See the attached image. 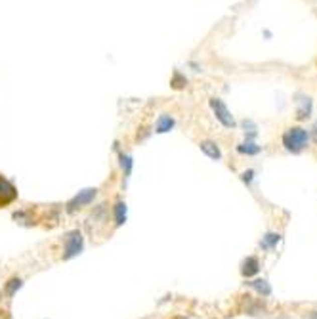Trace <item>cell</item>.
I'll return each instance as SVG.
<instances>
[{
    "instance_id": "cell-1",
    "label": "cell",
    "mask_w": 317,
    "mask_h": 319,
    "mask_svg": "<svg viewBox=\"0 0 317 319\" xmlns=\"http://www.w3.org/2000/svg\"><path fill=\"white\" fill-rule=\"evenodd\" d=\"M307 144V132L304 128H300V126H294V128H290L285 132L283 136V145L287 147L288 151H292V153H298V151H302Z\"/></svg>"
},
{
    "instance_id": "cell-2",
    "label": "cell",
    "mask_w": 317,
    "mask_h": 319,
    "mask_svg": "<svg viewBox=\"0 0 317 319\" xmlns=\"http://www.w3.org/2000/svg\"><path fill=\"white\" fill-rule=\"evenodd\" d=\"M210 107H212V111H214V115H216V119H218L226 128H233V126H235V119H233L231 111L228 109V105H226L222 99L210 97Z\"/></svg>"
},
{
    "instance_id": "cell-3",
    "label": "cell",
    "mask_w": 317,
    "mask_h": 319,
    "mask_svg": "<svg viewBox=\"0 0 317 319\" xmlns=\"http://www.w3.org/2000/svg\"><path fill=\"white\" fill-rule=\"evenodd\" d=\"M82 233L78 232V230H73V232H69L65 235V254H63V258L65 260H71L73 256H77L78 252L82 251Z\"/></svg>"
},
{
    "instance_id": "cell-4",
    "label": "cell",
    "mask_w": 317,
    "mask_h": 319,
    "mask_svg": "<svg viewBox=\"0 0 317 319\" xmlns=\"http://www.w3.org/2000/svg\"><path fill=\"white\" fill-rule=\"evenodd\" d=\"M96 195H97L96 187H86V189L78 191V193L67 203V210L69 212H75V210H78V208L86 206V204H90L94 199H96Z\"/></svg>"
},
{
    "instance_id": "cell-5",
    "label": "cell",
    "mask_w": 317,
    "mask_h": 319,
    "mask_svg": "<svg viewBox=\"0 0 317 319\" xmlns=\"http://www.w3.org/2000/svg\"><path fill=\"white\" fill-rule=\"evenodd\" d=\"M16 199H18V189H16V185L12 184L8 178H4V176L0 174V208L12 204Z\"/></svg>"
},
{
    "instance_id": "cell-6",
    "label": "cell",
    "mask_w": 317,
    "mask_h": 319,
    "mask_svg": "<svg viewBox=\"0 0 317 319\" xmlns=\"http://www.w3.org/2000/svg\"><path fill=\"white\" fill-rule=\"evenodd\" d=\"M311 113V97L306 94H296V117L300 121L307 119Z\"/></svg>"
},
{
    "instance_id": "cell-7",
    "label": "cell",
    "mask_w": 317,
    "mask_h": 319,
    "mask_svg": "<svg viewBox=\"0 0 317 319\" xmlns=\"http://www.w3.org/2000/svg\"><path fill=\"white\" fill-rule=\"evenodd\" d=\"M199 147H201V151L206 157H210V159H214V161H220L222 159V151L220 147H218V144H214V142H210V140H202L201 144H199Z\"/></svg>"
},
{
    "instance_id": "cell-8",
    "label": "cell",
    "mask_w": 317,
    "mask_h": 319,
    "mask_svg": "<svg viewBox=\"0 0 317 319\" xmlns=\"http://www.w3.org/2000/svg\"><path fill=\"white\" fill-rule=\"evenodd\" d=\"M260 270V264L258 260L254 258V256H249L247 260L243 262V268H241V273L245 275V277H252V275H256Z\"/></svg>"
},
{
    "instance_id": "cell-9",
    "label": "cell",
    "mask_w": 317,
    "mask_h": 319,
    "mask_svg": "<svg viewBox=\"0 0 317 319\" xmlns=\"http://www.w3.org/2000/svg\"><path fill=\"white\" fill-rule=\"evenodd\" d=\"M172 128H174V119L170 115L163 113V115L159 117V121H157V132H159V134H164V132H168V130H172Z\"/></svg>"
},
{
    "instance_id": "cell-10",
    "label": "cell",
    "mask_w": 317,
    "mask_h": 319,
    "mask_svg": "<svg viewBox=\"0 0 317 319\" xmlns=\"http://www.w3.org/2000/svg\"><path fill=\"white\" fill-rule=\"evenodd\" d=\"M113 214H115V224L117 226H123L126 222V203L123 201H117L113 206Z\"/></svg>"
},
{
    "instance_id": "cell-11",
    "label": "cell",
    "mask_w": 317,
    "mask_h": 319,
    "mask_svg": "<svg viewBox=\"0 0 317 319\" xmlns=\"http://www.w3.org/2000/svg\"><path fill=\"white\" fill-rule=\"evenodd\" d=\"M279 241H281V235H279V233H268V235L262 239L260 245H262V249H271V247L277 245Z\"/></svg>"
},
{
    "instance_id": "cell-12",
    "label": "cell",
    "mask_w": 317,
    "mask_h": 319,
    "mask_svg": "<svg viewBox=\"0 0 317 319\" xmlns=\"http://www.w3.org/2000/svg\"><path fill=\"white\" fill-rule=\"evenodd\" d=\"M250 287H254V289L258 290V292H262L264 296H268L269 292H271V287L268 285V281H264V279L252 281V283H250Z\"/></svg>"
},
{
    "instance_id": "cell-13",
    "label": "cell",
    "mask_w": 317,
    "mask_h": 319,
    "mask_svg": "<svg viewBox=\"0 0 317 319\" xmlns=\"http://www.w3.org/2000/svg\"><path fill=\"white\" fill-rule=\"evenodd\" d=\"M237 151L245 155H256L260 151V147L256 144H252V142H247V144H241L239 147H237Z\"/></svg>"
},
{
    "instance_id": "cell-14",
    "label": "cell",
    "mask_w": 317,
    "mask_h": 319,
    "mask_svg": "<svg viewBox=\"0 0 317 319\" xmlns=\"http://www.w3.org/2000/svg\"><path fill=\"white\" fill-rule=\"evenodd\" d=\"M21 287V279H18V277H14V279H10L8 283H6V292L10 294V296H14L16 294V290Z\"/></svg>"
},
{
    "instance_id": "cell-15",
    "label": "cell",
    "mask_w": 317,
    "mask_h": 319,
    "mask_svg": "<svg viewBox=\"0 0 317 319\" xmlns=\"http://www.w3.org/2000/svg\"><path fill=\"white\" fill-rule=\"evenodd\" d=\"M121 165H123L125 174L128 176L130 174V170H132V157H130V155H121Z\"/></svg>"
},
{
    "instance_id": "cell-16",
    "label": "cell",
    "mask_w": 317,
    "mask_h": 319,
    "mask_svg": "<svg viewBox=\"0 0 317 319\" xmlns=\"http://www.w3.org/2000/svg\"><path fill=\"white\" fill-rule=\"evenodd\" d=\"M170 84H172L174 88H183L185 84H187V78L182 77L180 73H174V77H172V80H170Z\"/></svg>"
},
{
    "instance_id": "cell-17",
    "label": "cell",
    "mask_w": 317,
    "mask_h": 319,
    "mask_svg": "<svg viewBox=\"0 0 317 319\" xmlns=\"http://www.w3.org/2000/svg\"><path fill=\"white\" fill-rule=\"evenodd\" d=\"M252 176H254V172H252V170H247V172H243L241 178H243V182H250V180H252Z\"/></svg>"
},
{
    "instance_id": "cell-18",
    "label": "cell",
    "mask_w": 317,
    "mask_h": 319,
    "mask_svg": "<svg viewBox=\"0 0 317 319\" xmlns=\"http://www.w3.org/2000/svg\"><path fill=\"white\" fill-rule=\"evenodd\" d=\"M313 140L317 142V123H315V126H313Z\"/></svg>"
}]
</instances>
